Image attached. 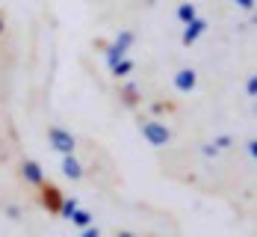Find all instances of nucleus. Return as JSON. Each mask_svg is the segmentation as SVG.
Masks as SVG:
<instances>
[{
	"label": "nucleus",
	"instance_id": "nucleus-1",
	"mask_svg": "<svg viewBox=\"0 0 257 237\" xmlns=\"http://www.w3.org/2000/svg\"><path fill=\"white\" fill-rule=\"evenodd\" d=\"M136 125H139L142 136H145L154 148H166V145H172V139H175V131H172L166 122L154 119V116H136Z\"/></svg>",
	"mask_w": 257,
	"mask_h": 237
},
{
	"label": "nucleus",
	"instance_id": "nucleus-2",
	"mask_svg": "<svg viewBox=\"0 0 257 237\" xmlns=\"http://www.w3.org/2000/svg\"><path fill=\"white\" fill-rule=\"evenodd\" d=\"M36 202H39V208H45L51 216H59L62 213V202H65V193L53 184L51 178H45L42 184L36 187Z\"/></svg>",
	"mask_w": 257,
	"mask_h": 237
},
{
	"label": "nucleus",
	"instance_id": "nucleus-3",
	"mask_svg": "<svg viewBox=\"0 0 257 237\" xmlns=\"http://www.w3.org/2000/svg\"><path fill=\"white\" fill-rule=\"evenodd\" d=\"M48 145L56 154H74L80 148V139L62 125H48Z\"/></svg>",
	"mask_w": 257,
	"mask_h": 237
},
{
	"label": "nucleus",
	"instance_id": "nucleus-4",
	"mask_svg": "<svg viewBox=\"0 0 257 237\" xmlns=\"http://www.w3.org/2000/svg\"><path fill=\"white\" fill-rule=\"evenodd\" d=\"M115 95H118V104L124 107V110H139V107L145 104V95H142V89H139L136 83H130L127 77L118 80V89H115Z\"/></svg>",
	"mask_w": 257,
	"mask_h": 237
},
{
	"label": "nucleus",
	"instance_id": "nucleus-5",
	"mask_svg": "<svg viewBox=\"0 0 257 237\" xmlns=\"http://www.w3.org/2000/svg\"><path fill=\"white\" fill-rule=\"evenodd\" d=\"M18 175H21V181H24L33 193H36V187L42 184L48 175H45V169H42V163L39 160H30V157H24L21 160V166H18Z\"/></svg>",
	"mask_w": 257,
	"mask_h": 237
},
{
	"label": "nucleus",
	"instance_id": "nucleus-6",
	"mask_svg": "<svg viewBox=\"0 0 257 237\" xmlns=\"http://www.w3.org/2000/svg\"><path fill=\"white\" fill-rule=\"evenodd\" d=\"M59 169H62V175L68 178V181H83L86 178V163L77 157V151L74 154H59Z\"/></svg>",
	"mask_w": 257,
	"mask_h": 237
},
{
	"label": "nucleus",
	"instance_id": "nucleus-7",
	"mask_svg": "<svg viewBox=\"0 0 257 237\" xmlns=\"http://www.w3.org/2000/svg\"><path fill=\"white\" fill-rule=\"evenodd\" d=\"M195 83H198V74H195V68H180V71H175V89L178 92H192L195 89Z\"/></svg>",
	"mask_w": 257,
	"mask_h": 237
},
{
	"label": "nucleus",
	"instance_id": "nucleus-8",
	"mask_svg": "<svg viewBox=\"0 0 257 237\" xmlns=\"http://www.w3.org/2000/svg\"><path fill=\"white\" fill-rule=\"evenodd\" d=\"M183 27H186V30H183V45H192V42H198V39L204 36L207 21H204V18H198V15H195L192 21H186Z\"/></svg>",
	"mask_w": 257,
	"mask_h": 237
},
{
	"label": "nucleus",
	"instance_id": "nucleus-9",
	"mask_svg": "<svg viewBox=\"0 0 257 237\" xmlns=\"http://www.w3.org/2000/svg\"><path fill=\"white\" fill-rule=\"evenodd\" d=\"M133 68H136V62H133L130 56H121L118 62H112V65H109V71H112V77H115V80L130 77V74H133Z\"/></svg>",
	"mask_w": 257,
	"mask_h": 237
},
{
	"label": "nucleus",
	"instance_id": "nucleus-10",
	"mask_svg": "<svg viewBox=\"0 0 257 237\" xmlns=\"http://www.w3.org/2000/svg\"><path fill=\"white\" fill-rule=\"evenodd\" d=\"M198 12H195V3H183V6H178V21L180 24H186V21H192Z\"/></svg>",
	"mask_w": 257,
	"mask_h": 237
},
{
	"label": "nucleus",
	"instance_id": "nucleus-11",
	"mask_svg": "<svg viewBox=\"0 0 257 237\" xmlns=\"http://www.w3.org/2000/svg\"><path fill=\"white\" fill-rule=\"evenodd\" d=\"M68 219H71L74 225H80V228H83V225H89V222H92V213H89V211H83V208H74Z\"/></svg>",
	"mask_w": 257,
	"mask_h": 237
},
{
	"label": "nucleus",
	"instance_id": "nucleus-12",
	"mask_svg": "<svg viewBox=\"0 0 257 237\" xmlns=\"http://www.w3.org/2000/svg\"><path fill=\"white\" fill-rule=\"evenodd\" d=\"M3 36H6V12L0 9V39H3Z\"/></svg>",
	"mask_w": 257,
	"mask_h": 237
}]
</instances>
